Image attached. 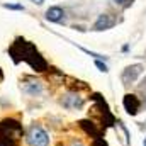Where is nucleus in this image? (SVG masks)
<instances>
[{
  "instance_id": "nucleus-1",
  "label": "nucleus",
  "mask_w": 146,
  "mask_h": 146,
  "mask_svg": "<svg viewBox=\"0 0 146 146\" xmlns=\"http://www.w3.org/2000/svg\"><path fill=\"white\" fill-rule=\"evenodd\" d=\"M10 54L14 56V61H26L29 63L36 72H44L48 68L44 58L37 53V49L34 48V44L24 41V39H17L14 42V46L10 48Z\"/></svg>"
},
{
  "instance_id": "nucleus-2",
  "label": "nucleus",
  "mask_w": 146,
  "mask_h": 146,
  "mask_svg": "<svg viewBox=\"0 0 146 146\" xmlns=\"http://www.w3.org/2000/svg\"><path fill=\"white\" fill-rule=\"evenodd\" d=\"M26 143L29 146H48L49 136L39 124H33L26 133Z\"/></svg>"
},
{
  "instance_id": "nucleus-3",
  "label": "nucleus",
  "mask_w": 146,
  "mask_h": 146,
  "mask_svg": "<svg viewBox=\"0 0 146 146\" xmlns=\"http://www.w3.org/2000/svg\"><path fill=\"white\" fill-rule=\"evenodd\" d=\"M122 104H124V109L127 114H131V115H136L138 114V110H139V100H138V97L136 95H131V94H127V95H124V100H122Z\"/></svg>"
},
{
  "instance_id": "nucleus-4",
  "label": "nucleus",
  "mask_w": 146,
  "mask_h": 146,
  "mask_svg": "<svg viewBox=\"0 0 146 146\" xmlns=\"http://www.w3.org/2000/svg\"><path fill=\"white\" fill-rule=\"evenodd\" d=\"M61 104H63V107H66V109H82L83 99H82L80 95H76V94H68V95L63 97Z\"/></svg>"
},
{
  "instance_id": "nucleus-5",
  "label": "nucleus",
  "mask_w": 146,
  "mask_h": 146,
  "mask_svg": "<svg viewBox=\"0 0 146 146\" xmlns=\"http://www.w3.org/2000/svg\"><path fill=\"white\" fill-rule=\"evenodd\" d=\"M112 26H114V19L110 17L109 14H100L99 19L94 24V29L95 31H106V29H109Z\"/></svg>"
},
{
  "instance_id": "nucleus-6",
  "label": "nucleus",
  "mask_w": 146,
  "mask_h": 146,
  "mask_svg": "<svg viewBox=\"0 0 146 146\" xmlns=\"http://www.w3.org/2000/svg\"><path fill=\"white\" fill-rule=\"evenodd\" d=\"M46 19L49 22H61L65 19V10L61 7H51L46 10Z\"/></svg>"
},
{
  "instance_id": "nucleus-7",
  "label": "nucleus",
  "mask_w": 146,
  "mask_h": 146,
  "mask_svg": "<svg viewBox=\"0 0 146 146\" xmlns=\"http://www.w3.org/2000/svg\"><path fill=\"white\" fill-rule=\"evenodd\" d=\"M141 70H143V66H141V65H134V66L126 68L124 73H122V82H126V83L134 82V80H136V76L141 73Z\"/></svg>"
},
{
  "instance_id": "nucleus-8",
  "label": "nucleus",
  "mask_w": 146,
  "mask_h": 146,
  "mask_svg": "<svg viewBox=\"0 0 146 146\" xmlns=\"http://www.w3.org/2000/svg\"><path fill=\"white\" fill-rule=\"evenodd\" d=\"M21 88L26 92V94H29V95H39L41 92H42V85L39 83V82H26V83H22L21 85Z\"/></svg>"
},
{
  "instance_id": "nucleus-9",
  "label": "nucleus",
  "mask_w": 146,
  "mask_h": 146,
  "mask_svg": "<svg viewBox=\"0 0 146 146\" xmlns=\"http://www.w3.org/2000/svg\"><path fill=\"white\" fill-rule=\"evenodd\" d=\"M80 124H82V127H83L88 134H92L95 139H97V138H100V131L95 127V124H92V122H88V121H82Z\"/></svg>"
},
{
  "instance_id": "nucleus-10",
  "label": "nucleus",
  "mask_w": 146,
  "mask_h": 146,
  "mask_svg": "<svg viewBox=\"0 0 146 146\" xmlns=\"http://www.w3.org/2000/svg\"><path fill=\"white\" fill-rule=\"evenodd\" d=\"M95 65H97V68H99V70H100V72H107V65H106V63H102V61H99V60H97V61H95Z\"/></svg>"
},
{
  "instance_id": "nucleus-11",
  "label": "nucleus",
  "mask_w": 146,
  "mask_h": 146,
  "mask_svg": "<svg viewBox=\"0 0 146 146\" xmlns=\"http://www.w3.org/2000/svg\"><path fill=\"white\" fill-rule=\"evenodd\" d=\"M5 9H14V10H24L22 5H12V3H5Z\"/></svg>"
},
{
  "instance_id": "nucleus-12",
  "label": "nucleus",
  "mask_w": 146,
  "mask_h": 146,
  "mask_svg": "<svg viewBox=\"0 0 146 146\" xmlns=\"http://www.w3.org/2000/svg\"><path fill=\"white\" fill-rule=\"evenodd\" d=\"M92 146H107V143H106L102 138H97V139L94 141V145H92Z\"/></svg>"
},
{
  "instance_id": "nucleus-13",
  "label": "nucleus",
  "mask_w": 146,
  "mask_h": 146,
  "mask_svg": "<svg viewBox=\"0 0 146 146\" xmlns=\"http://www.w3.org/2000/svg\"><path fill=\"white\" fill-rule=\"evenodd\" d=\"M114 2H115V3H119V5H124V7H127V5H129L133 0H114Z\"/></svg>"
},
{
  "instance_id": "nucleus-14",
  "label": "nucleus",
  "mask_w": 146,
  "mask_h": 146,
  "mask_svg": "<svg viewBox=\"0 0 146 146\" xmlns=\"http://www.w3.org/2000/svg\"><path fill=\"white\" fill-rule=\"evenodd\" d=\"M70 146H83V143H82V141H78V139H73L72 143H70Z\"/></svg>"
},
{
  "instance_id": "nucleus-15",
  "label": "nucleus",
  "mask_w": 146,
  "mask_h": 146,
  "mask_svg": "<svg viewBox=\"0 0 146 146\" xmlns=\"http://www.w3.org/2000/svg\"><path fill=\"white\" fill-rule=\"evenodd\" d=\"M33 2H34V3H42L44 0H33Z\"/></svg>"
},
{
  "instance_id": "nucleus-16",
  "label": "nucleus",
  "mask_w": 146,
  "mask_h": 146,
  "mask_svg": "<svg viewBox=\"0 0 146 146\" xmlns=\"http://www.w3.org/2000/svg\"><path fill=\"white\" fill-rule=\"evenodd\" d=\"M143 146H146V139H145V145H143Z\"/></svg>"
},
{
  "instance_id": "nucleus-17",
  "label": "nucleus",
  "mask_w": 146,
  "mask_h": 146,
  "mask_svg": "<svg viewBox=\"0 0 146 146\" xmlns=\"http://www.w3.org/2000/svg\"><path fill=\"white\" fill-rule=\"evenodd\" d=\"M60 146H61V145H60Z\"/></svg>"
}]
</instances>
